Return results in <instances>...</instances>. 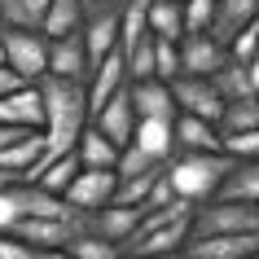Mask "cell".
Here are the masks:
<instances>
[{
	"label": "cell",
	"instance_id": "19",
	"mask_svg": "<svg viewBox=\"0 0 259 259\" xmlns=\"http://www.w3.org/2000/svg\"><path fill=\"white\" fill-rule=\"evenodd\" d=\"M250 22H259V0H220L215 5V22H211V40H220L229 49L233 35L246 31Z\"/></svg>",
	"mask_w": 259,
	"mask_h": 259
},
{
	"label": "cell",
	"instance_id": "17",
	"mask_svg": "<svg viewBox=\"0 0 259 259\" xmlns=\"http://www.w3.org/2000/svg\"><path fill=\"white\" fill-rule=\"evenodd\" d=\"M127 83H132V75H127V57H123V53H110L106 62L93 70V79H88V106H93V114L106 106L110 97H119Z\"/></svg>",
	"mask_w": 259,
	"mask_h": 259
},
{
	"label": "cell",
	"instance_id": "13",
	"mask_svg": "<svg viewBox=\"0 0 259 259\" xmlns=\"http://www.w3.org/2000/svg\"><path fill=\"white\" fill-rule=\"evenodd\" d=\"M79 229H83V220H22L14 229V237H22L40 255H49V250H66Z\"/></svg>",
	"mask_w": 259,
	"mask_h": 259
},
{
	"label": "cell",
	"instance_id": "21",
	"mask_svg": "<svg viewBox=\"0 0 259 259\" xmlns=\"http://www.w3.org/2000/svg\"><path fill=\"white\" fill-rule=\"evenodd\" d=\"M40 158H44V132H27V137H18L9 150H0V171L27 180Z\"/></svg>",
	"mask_w": 259,
	"mask_h": 259
},
{
	"label": "cell",
	"instance_id": "36",
	"mask_svg": "<svg viewBox=\"0 0 259 259\" xmlns=\"http://www.w3.org/2000/svg\"><path fill=\"white\" fill-rule=\"evenodd\" d=\"M224 154H229L233 163H255V158H259V127H255V132L224 137Z\"/></svg>",
	"mask_w": 259,
	"mask_h": 259
},
{
	"label": "cell",
	"instance_id": "38",
	"mask_svg": "<svg viewBox=\"0 0 259 259\" xmlns=\"http://www.w3.org/2000/svg\"><path fill=\"white\" fill-rule=\"evenodd\" d=\"M22 88H31L18 70H9V66H0V97H14V93H22Z\"/></svg>",
	"mask_w": 259,
	"mask_h": 259
},
{
	"label": "cell",
	"instance_id": "3",
	"mask_svg": "<svg viewBox=\"0 0 259 259\" xmlns=\"http://www.w3.org/2000/svg\"><path fill=\"white\" fill-rule=\"evenodd\" d=\"M233 171V158L229 154H176L167 163V180H171V193L185 198V202L202 206L211 202L224 185V176Z\"/></svg>",
	"mask_w": 259,
	"mask_h": 259
},
{
	"label": "cell",
	"instance_id": "2",
	"mask_svg": "<svg viewBox=\"0 0 259 259\" xmlns=\"http://www.w3.org/2000/svg\"><path fill=\"white\" fill-rule=\"evenodd\" d=\"M193 211L198 206L176 198L163 211H150L141 220V229L123 242V255H145V259H180V250L193 237Z\"/></svg>",
	"mask_w": 259,
	"mask_h": 259
},
{
	"label": "cell",
	"instance_id": "47",
	"mask_svg": "<svg viewBox=\"0 0 259 259\" xmlns=\"http://www.w3.org/2000/svg\"><path fill=\"white\" fill-rule=\"evenodd\" d=\"M255 62H259V57H255Z\"/></svg>",
	"mask_w": 259,
	"mask_h": 259
},
{
	"label": "cell",
	"instance_id": "4",
	"mask_svg": "<svg viewBox=\"0 0 259 259\" xmlns=\"http://www.w3.org/2000/svg\"><path fill=\"white\" fill-rule=\"evenodd\" d=\"M0 44H5V62L9 70H18L27 83H40L49 75V49L53 40L44 31H18V27H0Z\"/></svg>",
	"mask_w": 259,
	"mask_h": 259
},
{
	"label": "cell",
	"instance_id": "33",
	"mask_svg": "<svg viewBox=\"0 0 259 259\" xmlns=\"http://www.w3.org/2000/svg\"><path fill=\"white\" fill-rule=\"evenodd\" d=\"M185 5V35H211L220 0H180Z\"/></svg>",
	"mask_w": 259,
	"mask_h": 259
},
{
	"label": "cell",
	"instance_id": "45",
	"mask_svg": "<svg viewBox=\"0 0 259 259\" xmlns=\"http://www.w3.org/2000/svg\"><path fill=\"white\" fill-rule=\"evenodd\" d=\"M110 5H123V0H110Z\"/></svg>",
	"mask_w": 259,
	"mask_h": 259
},
{
	"label": "cell",
	"instance_id": "34",
	"mask_svg": "<svg viewBox=\"0 0 259 259\" xmlns=\"http://www.w3.org/2000/svg\"><path fill=\"white\" fill-rule=\"evenodd\" d=\"M154 70H158L163 83L180 79V44L176 40H158V35H154Z\"/></svg>",
	"mask_w": 259,
	"mask_h": 259
},
{
	"label": "cell",
	"instance_id": "26",
	"mask_svg": "<svg viewBox=\"0 0 259 259\" xmlns=\"http://www.w3.org/2000/svg\"><path fill=\"white\" fill-rule=\"evenodd\" d=\"M150 35L158 40H185V5L180 0H150Z\"/></svg>",
	"mask_w": 259,
	"mask_h": 259
},
{
	"label": "cell",
	"instance_id": "9",
	"mask_svg": "<svg viewBox=\"0 0 259 259\" xmlns=\"http://www.w3.org/2000/svg\"><path fill=\"white\" fill-rule=\"evenodd\" d=\"M229 66V49L211 35H185L180 40V75H198V79H215Z\"/></svg>",
	"mask_w": 259,
	"mask_h": 259
},
{
	"label": "cell",
	"instance_id": "41",
	"mask_svg": "<svg viewBox=\"0 0 259 259\" xmlns=\"http://www.w3.org/2000/svg\"><path fill=\"white\" fill-rule=\"evenodd\" d=\"M250 83H255V97H259V62H250Z\"/></svg>",
	"mask_w": 259,
	"mask_h": 259
},
{
	"label": "cell",
	"instance_id": "32",
	"mask_svg": "<svg viewBox=\"0 0 259 259\" xmlns=\"http://www.w3.org/2000/svg\"><path fill=\"white\" fill-rule=\"evenodd\" d=\"M22 220H27V198H22V180H18L0 193V233H14Z\"/></svg>",
	"mask_w": 259,
	"mask_h": 259
},
{
	"label": "cell",
	"instance_id": "39",
	"mask_svg": "<svg viewBox=\"0 0 259 259\" xmlns=\"http://www.w3.org/2000/svg\"><path fill=\"white\" fill-rule=\"evenodd\" d=\"M79 5H83V9H88V14H97V9H106L110 0H79Z\"/></svg>",
	"mask_w": 259,
	"mask_h": 259
},
{
	"label": "cell",
	"instance_id": "40",
	"mask_svg": "<svg viewBox=\"0 0 259 259\" xmlns=\"http://www.w3.org/2000/svg\"><path fill=\"white\" fill-rule=\"evenodd\" d=\"M9 185H18V176H9V171H0V193L9 189Z\"/></svg>",
	"mask_w": 259,
	"mask_h": 259
},
{
	"label": "cell",
	"instance_id": "27",
	"mask_svg": "<svg viewBox=\"0 0 259 259\" xmlns=\"http://www.w3.org/2000/svg\"><path fill=\"white\" fill-rule=\"evenodd\" d=\"M119 176V171H114ZM163 176H167V167H158V171H145V176H127V180H119V189H114V202L119 206H150V198H154V189L163 185Z\"/></svg>",
	"mask_w": 259,
	"mask_h": 259
},
{
	"label": "cell",
	"instance_id": "29",
	"mask_svg": "<svg viewBox=\"0 0 259 259\" xmlns=\"http://www.w3.org/2000/svg\"><path fill=\"white\" fill-rule=\"evenodd\" d=\"M83 171V163H79V154H62L57 163H49L44 167V176L35 180L40 189H49V193H57V198H66V189L75 185V176Z\"/></svg>",
	"mask_w": 259,
	"mask_h": 259
},
{
	"label": "cell",
	"instance_id": "43",
	"mask_svg": "<svg viewBox=\"0 0 259 259\" xmlns=\"http://www.w3.org/2000/svg\"><path fill=\"white\" fill-rule=\"evenodd\" d=\"M0 66H9V62H5V44H0Z\"/></svg>",
	"mask_w": 259,
	"mask_h": 259
},
{
	"label": "cell",
	"instance_id": "44",
	"mask_svg": "<svg viewBox=\"0 0 259 259\" xmlns=\"http://www.w3.org/2000/svg\"><path fill=\"white\" fill-rule=\"evenodd\" d=\"M123 259H145V255H123Z\"/></svg>",
	"mask_w": 259,
	"mask_h": 259
},
{
	"label": "cell",
	"instance_id": "37",
	"mask_svg": "<svg viewBox=\"0 0 259 259\" xmlns=\"http://www.w3.org/2000/svg\"><path fill=\"white\" fill-rule=\"evenodd\" d=\"M0 259H44L35 246H27L22 237H14V233H0Z\"/></svg>",
	"mask_w": 259,
	"mask_h": 259
},
{
	"label": "cell",
	"instance_id": "8",
	"mask_svg": "<svg viewBox=\"0 0 259 259\" xmlns=\"http://www.w3.org/2000/svg\"><path fill=\"white\" fill-rule=\"evenodd\" d=\"M137 123H141V114H137V106H132V83H127L119 97H110L106 106L93 114V127H97L106 141H114L119 150H127V145H132Z\"/></svg>",
	"mask_w": 259,
	"mask_h": 259
},
{
	"label": "cell",
	"instance_id": "46",
	"mask_svg": "<svg viewBox=\"0 0 259 259\" xmlns=\"http://www.w3.org/2000/svg\"><path fill=\"white\" fill-rule=\"evenodd\" d=\"M250 259H259V255H250Z\"/></svg>",
	"mask_w": 259,
	"mask_h": 259
},
{
	"label": "cell",
	"instance_id": "22",
	"mask_svg": "<svg viewBox=\"0 0 259 259\" xmlns=\"http://www.w3.org/2000/svg\"><path fill=\"white\" fill-rule=\"evenodd\" d=\"M132 145H141L145 154H154L158 163H171V158H176V132H171L167 119H141Z\"/></svg>",
	"mask_w": 259,
	"mask_h": 259
},
{
	"label": "cell",
	"instance_id": "14",
	"mask_svg": "<svg viewBox=\"0 0 259 259\" xmlns=\"http://www.w3.org/2000/svg\"><path fill=\"white\" fill-rule=\"evenodd\" d=\"M259 255V233H237V237H189L180 259H250Z\"/></svg>",
	"mask_w": 259,
	"mask_h": 259
},
{
	"label": "cell",
	"instance_id": "18",
	"mask_svg": "<svg viewBox=\"0 0 259 259\" xmlns=\"http://www.w3.org/2000/svg\"><path fill=\"white\" fill-rule=\"evenodd\" d=\"M132 106H137L141 119H167V123H176V97H171V83L163 79H141L132 83Z\"/></svg>",
	"mask_w": 259,
	"mask_h": 259
},
{
	"label": "cell",
	"instance_id": "24",
	"mask_svg": "<svg viewBox=\"0 0 259 259\" xmlns=\"http://www.w3.org/2000/svg\"><path fill=\"white\" fill-rule=\"evenodd\" d=\"M75 154H79V163L83 167H101V171H114V167H119V145H114V141H106L101 137V132H97L93 123H88V127H83V137H79V145H75Z\"/></svg>",
	"mask_w": 259,
	"mask_h": 259
},
{
	"label": "cell",
	"instance_id": "15",
	"mask_svg": "<svg viewBox=\"0 0 259 259\" xmlns=\"http://www.w3.org/2000/svg\"><path fill=\"white\" fill-rule=\"evenodd\" d=\"M0 123L5 127H22V132H44V97L40 83H31L14 97H0Z\"/></svg>",
	"mask_w": 259,
	"mask_h": 259
},
{
	"label": "cell",
	"instance_id": "10",
	"mask_svg": "<svg viewBox=\"0 0 259 259\" xmlns=\"http://www.w3.org/2000/svg\"><path fill=\"white\" fill-rule=\"evenodd\" d=\"M141 220H145V211H141V206H119V202H110L106 211L83 215V229H79V233H97V237H106V242H114V246L123 250V242L141 229Z\"/></svg>",
	"mask_w": 259,
	"mask_h": 259
},
{
	"label": "cell",
	"instance_id": "23",
	"mask_svg": "<svg viewBox=\"0 0 259 259\" xmlns=\"http://www.w3.org/2000/svg\"><path fill=\"white\" fill-rule=\"evenodd\" d=\"M53 0H0V27H18V31H44Z\"/></svg>",
	"mask_w": 259,
	"mask_h": 259
},
{
	"label": "cell",
	"instance_id": "7",
	"mask_svg": "<svg viewBox=\"0 0 259 259\" xmlns=\"http://www.w3.org/2000/svg\"><path fill=\"white\" fill-rule=\"evenodd\" d=\"M171 97H176L180 114H193V119H206L220 127V114H224V97H220L215 79H198V75H180L171 83Z\"/></svg>",
	"mask_w": 259,
	"mask_h": 259
},
{
	"label": "cell",
	"instance_id": "28",
	"mask_svg": "<svg viewBox=\"0 0 259 259\" xmlns=\"http://www.w3.org/2000/svg\"><path fill=\"white\" fill-rule=\"evenodd\" d=\"M255 127H259V97L224 101V114H220V137H237V132H255Z\"/></svg>",
	"mask_w": 259,
	"mask_h": 259
},
{
	"label": "cell",
	"instance_id": "35",
	"mask_svg": "<svg viewBox=\"0 0 259 259\" xmlns=\"http://www.w3.org/2000/svg\"><path fill=\"white\" fill-rule=\"evenodd\" d=\"M158 167H167V163H158L154 154H145L141 145H127V150L119 154V180H127V176H145V171H158Z\"/></svg>",
	"mask_w": 259,
	"mask_h": 259
},
{
	"label": "cell",
	"instance_id": "1",
	"mask_svg": "<svg viewBox=\"0 0 259 259\" xmlns=\"http://www.w3.org/2000/svg\"><path fill=\"white\" fill-rule=\"evenodd\" d=\"M40 97H44V158L35 163V171L27 176V185L44 176V167L57 163L62 154H75L83 127L93 123V106H88V83L75 79H40Z\"/></svg>",
	"mask_w": 259,
	"mask_h": 259
},
{
	"label": "cell",
	"instance_id": "20",
	"mask_svg": "<svg viewBox=\"0 0 259 259\" xmlns=\"http://www.w3.org/2000/svg\"><path fill=\"white\" fill-rule=\"evenodd\" d=\"M215 198L220 202H237V206H259V158L255 163H233V171L224 176Z\"/></svg>",
	"mask_w": 259,
	"mask_h": 259
},
{
	"label": "cell",
	"instance_id": "11",
	"mask_svg": "<svg viewBox=\"0 0 259 259\" xmlns=\"http://www.w3.org/2000/svg\"><path fill=\"white\" fill-rule=\"evenodd\" d=\"M49 75L53 79H75V83L93 79V57H88L83 35H62V40H53V49H49Z\"/></svg>",
	"mask_w": 259,
	"mask_h": 259
},
{
	"label": "cell",
	"instance_id": "5",
	"mask_svg": "<svg viewBox=\"0 0 259 259\" xmlns=\"http://www.w3.org/2000/svg\"><path fill=\"white\" fill-rule=\"evenodd\" d=\"M237 233H259V206L211 198L193 211V237H237Z\"/></svg>",
	"mask_w": 259,
	"mask_h": 259
},
{
	"label": "cell",
	"instance_id": "12",
	"mask_svg": "<svg viewBox=\"0 0 259 259\" xmlns=\"http://www.w3.org/2000/svg\"><path fill=\"white\" fill-rule=\"evenodd\" d=\"M79 35L88 44V57H93V70H97L110 53H119V5H106V9L88 14Z\"/></svg>",
	"mask_w": 259,
	"mask_h": 259
},
{
	"label": "cell",
	"instance_id": "25",
	"mask_svg": "<svg viewBox=\"0 0 259 259\" xmlns=\"http://www.w3.org/2000/svg\"><path fill=\"white\" fill-rule=\"evenodd\" d=\"M83 22H88V9H83L79 0H53V5H49V18H44V35H49V40L79 35Z\"/></svg>",
	"mask_w": 259,
	"mask_h": 259
},
{
	"label": "cell",
	"instance_id": "42",
	"mask_svg": "<svg viewBox=\"0 0 259 259\" xmlns=\"http://www.w3.org/2000/svg\"><path fill=\"white\" fill-rule=\"evenodd\" d=\"M44 259H75V255H70V250H49Z\"/></svg>",
	"mask_w": 259,
	"mask_h": 259
},
{
	"label": "cell",
	"instance_id": "30",
	"mask_svg": "<svg viewBox=\"0 0 259 259\" xmlns=\"http://www.w3.org/2000/svg\"><path fill=\"white\" fill-rule=\"evenodd\" d=\"M215 88L224 101H242V97H255V83H250V66H242V62H233L215 75Z\"/></svg>",
	"mask_w": 259,
	"mask_h": 259
},
{
	"label": "cell",
	"instance_id": "6",
	"mask_svg": "<svg viewBox=\"0 0 259 259\" xmlns=\"http://www.w3.org/2000/svg\"><path fill=\"white\" fill-rule=\"evenodd\" d=\"M114 189H119V176L114 171H101V167H83L75 185L66 189V206L75 215H93V211H106L114 202Z\"/></svg>",
	"mask_w": 259,
	"mask_h": 259
},
{
	"label": "cell",
	"instance_id": "31",
	"mask_svg": "<svg viewBox=\"0 0 259 259\" xmlns=\"http://www.w3.org/2000/svg\"><path fill=\"white\" fill-rule=\"evenodd\" d=\"M75 259H123V250L114 242H106V237H97V233H75L66 246Z\"/></svg>",
	"mask_w": 259,
	"mask_h": 259
},
{
	"label": "cell",
	"instance_id": "16",
	"mask_svg": "<svg viewBox=\"0 0 259 259\" xmlns=\"http://www.w3.org/2000/svg\"><path fill=\"white\" fill-rule=\"evenodd\" d=\"M171 132H176V154H224V137H220V127H215V123H206V119L176 114Z\"/></svg>",
	"mask_w": 259,
	"mask_h": 259
}]
</instances>
